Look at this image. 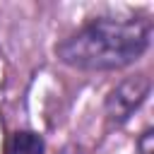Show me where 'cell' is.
<instances>
[{"label": "cell", "mask_w": 154, "mask_h": 154, "mask_svg": "<svg viewBox=\"0 0 154 154\" xmlns=\"http://www.w3.org/2000/svg\"><path fill=\"white\" fill-rule=\"evenodd\" d=\"M152 41L147 17L111 19L101 17L55 46V55L77 70H120L142 58Z\"/></svg>", "instance_id": "obj_1"}, {"label": "cell", "mask_w": 154, "mask_h": 154, "mask_svg": "<svg viewBox=\"0 0 154 154\" xmlns=\"http://www.w3.org/2000/svg\"><path fill=\"white\" fill-rule=\"evenodd\" d=\"M149 89H152V82L147 75H137V77H130L125 82H120L106 99V113L113 123H123L128 120L137 108L140 103L149 96Z\"/></svg>", "instance_id": "obj_2"}, {"label": "cell", "mask_w": 154, "mask_h": 154, "mask_svg": "<svg viewBox=\"0 0 154 154\" xmlns=\"http://www.w3.org/2000/svg\"><path fill=\"white\" fill-rule=\"evenodd\" d=\"M43 137L31 130H19L7 142V154H43Z\"/></svg>", "instance_id": "obj_3"}, {"label": "cell", "mask_w": 154, "mask_h": 154, "mask_svg": "<svg viewBox=\"0 0 154 154\" xmlns=\"http://www.w3.org/2000/svg\"><path fill=\"white\" fill-rule=\"evenodd\" d=\"M60 154H72V152H70V149H65V152H60Z\"/></svg>", "instance_id": "obj_4"}]
</instances>
